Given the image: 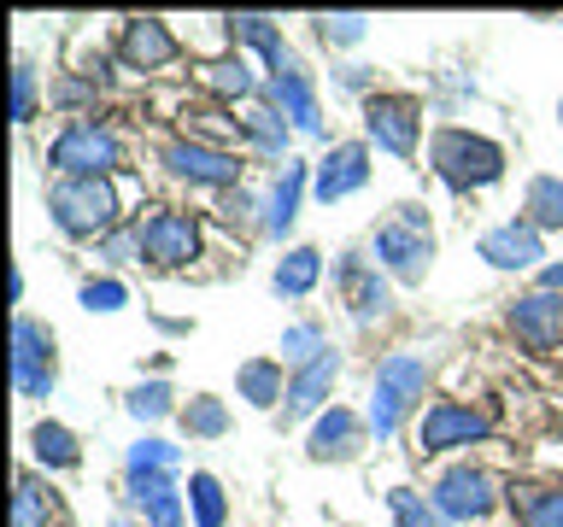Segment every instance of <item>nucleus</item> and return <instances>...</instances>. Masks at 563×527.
<instances>
[{
  "label": "nucleus",
  "instance_id": "nucleus-47",
  "mask_svg": "<svg viewBox=\"0 0 563 527\" xmlns=\"http://www.w3.org/2000/svg\"><path fill=\"white\" fill-rule=\"evenodd\" d=\"M446 527H482V522H446Z\"/></svg>",
  "mask_w": 563,
  "mask_h": 527
},
{
  "label": "nucleus",
  "instance_id": "nucleus-16",
  "mask_svg": "<svg viewBox=\"0 0 563 527\" xmlns=\"http://www.w3.org/2000/svg\"><path fill=\"white\" fill-rule=\"evenodd\" d=\"M364 428H369L364 416H352L346 404H329V411L311 422V434H306V457L311 463H346V457H358Z\"/></svg>",
  "mask_w": 563,
  "mask_h": 527
},
{
  "label": "nucleus",
  "instance_id": "nucleus-2",
  "mask_svg": "<svg viewBox=\"0 0 563 527\" xmlns=\"http://www.w3.org/2000/svg\"><path fill=\"white\" fill-rule=\"evenodd\" d=\"M429 165L452 193H482L505 176V147L493 135L446 123V130H434V141H429Z\"/></svg>",
  "mask_w": 563,
  "mask_h": 527
},
{
  "label": "nucleus",
  "instance_id": "nucleus-13",
  "mask_svg": "<svg viewBox=\"0 0 563 527\" xmlns=\"http://www.w3.org/2000/svg\"><path fill=\"white\" fill-rule=\"evenodd\" d=\"M505 323L528 351H558L563 346V293H545V288L522 293L517 305L505 311Z\"/></svg>",
  "mask_w": 563,
  "mask_h": 527
},
{
  "label": "nucleus",
  "instance_id": "nucleus-23",
  "mask_svg": "<svg viewBox=\"0 0 563 527\" xmlns=\"http://www.w3.org/2000/svg\"><path fill=\"white\" fill-rule=\"evenodd\" d=\"M241 135L253 141L264 158H282V165H288V147H294V135H299V130L276 112L271 100H253V105L241 112Z\"/></svg>",
  "mask_w": 563,
  "mask_h": 527
},
{
  "label": "nucleus",
  "instance_id": "nucleus-35",
  "mask_svg": "<svg viewBox=\"0 0 563 527\" xmlns=\"http://www.w3.org/2000/svg\"><path fill=\"white\" fill-rule=\"evenodd\" d=\"M329 351V340H323V328L317 323H294L288 334H282V363L288 369H306V363H317Z\"/></svg>",
  "mask_w": 563,
  "mask_h": 527
},
{
  "label": "nucleus",
  "instance_id": "nucleus-43",
  "mask_svg": "<svg viewBox=\"0 0 563 527\" xmlns=\"http://www.w3.org/2000/svg\"><path fill=\"white\" fill-rule=\"evenodd\" d=\"M100 258H112V264H130V258H141V223H123V228H112V235L100 240Z\"/></svg>",
  "mask_w": 563,
  "mask_h": 527
},
{
  "label": "nucleus",
  "instance_id": "nucleus-11",
  "mask_svg": "<svg viewBox=\"0 0 563 527\" xmlns=\"http://www.w3.org/2000/svg\"><path fill=\"white\" fill-rule=\"evenodd\" d=\"M12 381L24 399H47L53 393V334L35 316L12 323Z\"/></svg>",
  "mask_w": 563,
  "mask_h": 527
},
{
  "label": "nucleus",
  "instance_id": "nucleus-28",
  "mask_svg": "<svg viewBox=\"0 0 563 527\" xmlns=\"http://www.w3.org/2000/svg\"><path fill=\"white\" fill-rule=\"evenodd\" d=\"M510 509H517V527H563V486H517Z\"/></svg>",
  "mask_w": 563,
  "mask_h": 527
},
{
  "label": "nucleus",
  "instance_id": "nucleus-46",
  "mask_svg": "<svg viewBox=\"0 0 563 527\" xmlns=\"http://www.w3.org/2000/svg\"><path fill=\"white\" fill-rule=\"evenodd\" d=\"M364 82H369L364 65H346V70H341V88H364Z\"/></svg>",
  "mask_w": 563,
  "mask_h": 527
},
{
  "label": "nucleus",
  "instance_id": "nucleus-39",
  "mask_svg": "<svg viewBox=\"0 0 563 527\" xmlns=\"http://www.w3.org/2000/svg\"><path fill=\"white\" fill-rule=\"evenodd\" d=\"M317 24V42H329V47H358L364 35H369V18L358 12H334V18H311Z\"/></svg>",
  "mask_w": 563,
  "mask_h": 527
},
{
  "label": "nucleus",
  "instance_id": "nucleus-14",
  "mask_svg": "<svg viewBox=\"0 0 563 527\" xmlns=\"http://www.w3.org/2000/svg\"><path fill=\"white\" fill-rule=\"evenodd\" d=\"M334 281H341V299H346V311L358 316V323H382L387 305H394L387 276L376 270V264H364L358 253H341V264H334Z\"/></svg>",
  "mask_w": 563,
  "mask_h": 527
},
{
  "label": "nucleus",
  "instance_id": "nucleus-15",
  "mask_svg": "<svg viewBox=\"0 0 563 527\" xmlns=\"http://www.w3.org/2000/svg\"><path fill=\"white\" fill-rule=\"evenodd\" d=\"M334 381H341V351H323L317 363H306V369H294V381H288V399H282V422H317L323 416V404H329V393H334Z\"/></svg>",
  "mask_w": 563,
  "mask_h": 527
},
{
  "label": "nucleus",
  "instance_id": "nucleus-1",
  "mask_svg": "<svg viewBox=\"0 0 563 527\" xmlns=\"http://www.w3.org/2000/svg\"><path fill=\"white\" fill-rule=\"evenodd\" d=\"M47 217L70 240H106L123 228V193L112 176H59L47 188Z\"/></svg>",
  "mask_w": 563,
  "mask_h": 527
},
{
  "label": "nucleus",
  "instance_id": "nucleus-27",
  "mask_svg": "<svg viewBox=\"0 0 563 527\" xmlns=\"http://www.w3.org/2000/svg\"><path fill=\"white\" fill-rule=\"evenodd\" d=\"M30 457L42 469H77L82 446H77V434H70L65 422H35V428H30Z\"/></svg>",
  "mask_w": 563,
  "mask_h": 527
},
{
  "label": "nucleus",
  "instance_id": "nucleus-4",
  "mask_svg": "<svg viewBox=\"0 0 563 527\" xmlns=\"http://www.w3.org/2000/svg\"><path fill=\"white\" fill-rule=\"evenodd\" d=\"M376 264L394 281H405V288H417L422 276H429V264H434V223H429V211L422 205H394L387 217L376 223Z\"/></svg>",
  "mask_w": 563,
  "mask_h": 527
},
{
  "label": "nucleus",
  "instance_id": "nucleus-36",
  "mask_svg": "<svg viewBox=\"0 0 563 527\" xmlns=\"http://www.w3.org/2000/svg\"><path fill=\"white\" fill-rule=\"evenodd\" d=\"M123 411H130L135 422H165L170 411H176V393L165 381H141V386H130V399H123Z\"/></svg>",
  "mask_w": 563,
  "mask_h": 527
},
{
  "label": "nucleus",
  "instance_id": "nucleus-40",
  "mask_svg": "<svg viewBox=\"0 0 563 527\" xmlns=\"http://www.w3.org/2000/svg\"><path fill=\"white\" fill-rule=\"evenodd\" d=\"M82 311H100V316H112V311H123L130 305V288H123L118 276H100V281H82Z\"/></svg>",
  "mask_w": 563,
  "mask_h": 527
},
{
  "label": "nucleus",
  "instance_id": "nucleus-22",
  "mask_svg": "<svg viewBox=\"0 0 563 527\" xmlns=\"http://www.w3.org/2000/svg\"><path fill=\"white\" fill-rule=\"evenodd\" d=\"M200 88L206 94H218V100H246L253 105V94H258V70H253V59L235 47V53H218V59H206L200 65Z\"/></svg>",
  "mask_w": 563,
  "mask_h": 527
},
{
  "label": "nucleus",
  "instance_id": "nucleus-24",
  "mask_svg": "<svg viewBox=\"0 0 563 527\" xmlns=\"http://www.w3.org/2000/svg\"><path fill=\"white\" fill-rule=\"evenodd\" d=\"M235 393L253 404V411H276L288 399V381H282V358H246L235 369Z\"/></svg>",
  "mask_w": 563,
  "mask_h": 527
},
{
  "label": "nucleus",
  "instance_id": "nucleus-6",
  "mask_svg": "<svg viewBox=\"0 0 563 527\" xmlns=\"http://www.w3.org/2000/svg\"><path fill=\"white\" fill-rule=\"evenodd\" d=\"M493 434V416L470 399H434L417 422V457H440V451H457V446H482Z\"/></svg>",
  "mask_w": 563,
  "mask_h": 527
},
{
  "label": "nucleus",
  "instance_id": "nucleus-38",
  "mask_svg": "<svg viewBox=\"0 0 563 527\" xmlns=\"http://www.w3.org/2000/svg\"><path fill=\"white\" fill-rule=\"evenodd\" d=\"M42 112V82H35V65L18 59L12 65V123H30Z\"/></svg>",
  "mask_w": 563,
  "mask_h": 527
},
{
  "label": "nucleus",
  "instance_id": "nucleus-18",
  "mask_svg": "<svg viewBox=\"0 0 563 527\" xmlns=\"http://www.w3.org/2000/svg\"><path fill=\"white\" fill-rule=\"evenodd\" d=\"M369 182V141H341V147H329V158L317 165L311 176V193L323 205L346 200V193H358Z\"/></svg>",
  "mask_w": 563,
  "mask_h": 527
},
{
  "label": "nucleus",
  "instance_id": "nucleus-7",
  "mask_svg": "<svg viewBox=\"0 0 563 527\" xmlns=\"http://www.w3.org/2000/svg\"><path fill=\"white\" fill-rule=\"evenodd\" d=\"M429 498H434V509H440L446 522H487L493 509H499L505 492H499V474H493V469H482V463H452V469L434 481Z\"/></svg>",
  "mask_w": 563,
  "mask_h": 527
},
{
  "label": "nucleus",
  "instance_id": "nucleus-29",
  "mask_svg": "<svg viewBox=\"0 0 563 527\" xmlns=\"http://www.w3.org/2000/svg\"><path fill=\"white\" fill-rule=\"evenodd\" d=\"M183 135L206 141V147H229V141H241V117H223V105H183Z\"/></svg>",
  "mask_w": 563,
  "mask_h": 527
},
{
  "label": "nucleus",
  "instance_id": "nucleus-12",
  "mask_svg": "<svg viewBox=\"0 0 563 527\" xmlns=\"http://www.w3.org/2000/svg\"><path fill=\"white\" fill-rule=\"evenodd\" d=\"M176 53H183V42L170 35L165 18H123V30H118V65L123 70H165Z\"/></svg>",
  "mask_w": 563,
  "mask_h": 527
},
{
  "label": "nucleus",
  "instance_id": "nucleus-34",
  "mask_svg": "<svg viewBox=\"0 0 563 527\" xmlns=\"http://www.w3.org/2000/svg\"><path fill=\"white\" fill-rule=\"evenodd\" d=\"M387 509H394L399 527H440V522H446L434 509V498H422L417 486H387Z\"/></svg>",
  "mask_w": 563,
  "mask_h": 527
},
{
  "label": "nucleus",
  "instance_id": "nucleus-41",
  "mask_svg": "<svg viewBox=\"0 0 563 527\" xmlns=\"http://www.w3.org/2000/svg\"><path fill=\"white\" fill-rule=\"evenodd\" d=\"M141 527H188V498L183 492H165V498L141 504Z\"/></svg>",
  "mask_w": 563,
  "mask_h": 527
},
{
  "label": "nucleus",
  "instance_id": "nucleus-20",
  "mask_svg": "<svg viewBox=\"0 0 563 527\" xmlns=\"http://www.w3.org/2000/svg\"><path fill=\"white\" fill-rule=\"evenodd\" d=\"M311 165L306 158H288V165L276 170V182H271V193H264V217H258V228L271 240H282L294 228V217H299V200H306V188H311Z\"/></svg>",
  "mask_w": 563,
  "mask_h": 527
},
{
  "label": "nucleus",
  "instance_id": "nucleus-3",
  "mask_svg": "<svg viewBox=\"0 0 563 527\" xmlns=\"http://www.w3.org/2000/svg\"><path fill=\"white\" fill-rule=\"evenodd\" d=\"M422 393H429V358H417V351H387V358L376 363V381H369V434L376 439H394L399 422L422 404Z\"/></svg>",
  "mask_w": 563,
  "mask_h": 527
},
{
  "label": "nucleus",
  "instance_id": "nucleus-26",
  "mask_svg": "<svg viewBox=\"0 0 563 527\" xmlns=\"http://www.w3.org/2000/svg\"><path fill=\"white\" fill-rule=\"evenodd\" d=\"M317 276H323V253L317 246H288V253L276 258V276H271V288L282 299H306L317 288Z\"/></svg>",
  "mask_w": 563,
  "mask_h": 527
},
{
  "label": "nucleus",
  "instance_id": "nucleus-19",
  "mask_svg": "<svg viewBox=\"0 0 563 527\" xmlns=\"http://www.w3.org/2000/svg\"><path fill=\"white\" fill-rule=\"evenodd\" d=\"M264 100H271L299 135H323V105H317L311 70H299V65H294V70H282V77H271V82H264Z\"/></svg>",
  "mask_w": 563,
  "mask_h": 527
},
{
  "label": "nucleus",
  "instance_id": "nucleus-45",
  "mask_svg": "<svg viewBox=\"0 0 563 527\" xmlns=\"http://www.w3.org/2000/svg\"><path fill=\"white\" fill-rule=\"evenodd\" d=\"M540 288L545 293H563V258L558 264H540Z\"/></svg>",
  "mask_w": 563,
  "mask_h": 527
},
{
  "label": "nucleus",
  "instance_id": "nucleus-48",
  "mask_svg": "<svg viewBox=\"0 0 563 527\" xmlns=\"http://www.w3.org/2000/svg\"><path fill=\"white\" fill-rule=\"evenodd\" d=\"M112 527H141V522H123V516H118V522H112Z\"/></svg>",
  "mask_w": 563,
  "mask_h": 527
},
{
  "label": "nucleus",
  "instance_id": "nucleus-30",
  "mask_svg": "<svg viewBox=\"0 0 563 527\" xmlns=\"http://www.w3.org/2000/svg\"><path fill=\"white\" fill-rule=\"evenodd\" d=\"M188 509H194V527H223L229 522V492L218 474L194 469L188 474Z\"/></svg>",
  "mask_w": 563,
  "mask_h": 527
},
{
  "label": "nucleus",
  "instance_id": "nucleus-25",
  "mask_svg": "<svg viewBox=\"0 0 563 527\" xmlns=\"http://www.w3.org/2000/svg\"><path fill=\"white\" fill-rule=\"evenodd\" d=\"M59 516V492H53L42 474H18L12 486V527H53Z\"/></svg>",
  "mask_w": 563,
  "mask_h": 527
},
{
  "label": "nucleus",
  "instance_id": "nucleus-8",
  "mask_svg": "<svg viewBox=\"0 0 563 527\" xmlns=\"http://www.w3.org/2000/svg\"><path fill=\"white\" fill-rule=\"evenodd\" d=\"M158 165H165L176 182H188V188H218V193L241 188V158L229 147H206V141H188V135L165 141Z\"/></svg>",
  "mask_w": 563,
  "mask_h": 527
},
{
  "label": "nucleus",
  "instance_id": "nucleus-37",
  "mask_svg": "<svg viewBox=\"0 0 563 527\" xmlns=\"http://www.w3.org/2000/svg\"><path fill=\"white\" fill-rule=\"evenodd\" d=\"M95 94H100V82H95V77H82V70H65V77L47 88V100L59 105V112H82V105L95 112Z\"/></svg>",
  "mask_w": 563,
  "mask_h": 527
},
{
  "label": "nucleus",
  "instance_id": "nucleus-42",
  "mask_svg": "<svg viewBox=\"0 0 563 527\" xmlns=\"http://www.w3.org/2000/svg\"><path fill=\"white\" fill-rule=\"evenodd\" d=\"M165 492H176V474H123V498H130L135 509L165 498Z\"/></svg>",
  "mask_w": 563,
  "mask_h": 527
},
{
  "label": "nucleus",
  "instance_id": "nucleus-17",
  "mask_svg": "<svg viewBox=\"0 0 563 527\" xmlns=\"http://www.w3.org/2000/svg\"><path fill=\"white\" fill-rule=\"evenodd\" d=\"M475 253H482L493 270H534V264L545 258V235H540L528 217H510V223H499V228H487Z\"/></svg>",
  "mask_w": 563,
  "mask_h": 527
},
{
  "label": "nucleus",
  "instance_id": "nucleus-31",
  "mask_svg": "<svg viewBox=\"0 0 563 527\" xmlns=\"http://www.w3.org/2000/svg\"><path fill=\"white\" fill-rule=\"evenodd\" d=\"M176 416H183V434L188 439H223L229 434V404L218 393H194Z\"/></svg>",
  "mask_w": 563,
  "mask_h": 527
},
{
  "label": "nucleus",
  "instance_id": "nucleus-5",
  "mask_svg": "<svg viewBox=\"0 0 563 527\" xmlns=\"http://www.w3.org/2000/svg\"><path fill=\"white\" fill-rule=\"evenodd\" d=\"M123 165V141L95 117H70L47 141V170L53 176H112Z\"/></svg>",
  "mask_w": 563,
  "mask_h": 527
},
{
  "label": "nucleus",
  "instance_id": "nucleus-33",
  "mask_svg": "<svg viewBox=\"0 0 563 527\" xmlns=\"http://www.w3.org/2000/svg\"><path fill=\"white\" fill-rule=\"evenodd\" d=\"M183 469V451L170 446V439H135L130 457H123V474H176Z\"/></svg>",
  "mask_w": 563,
  "mask_h": 527
},
{
  "label": "nucleus",
  "instance_id": "nucleus-10",
  "mask_svg": "<svg viewBox=\"0 0 563 527\" xmlns=\"http://www.w3.org/2000/svg\"><path fill=\"white\" fill-rule=\"evenodd\" d=\"M141 258L153 270H188L200 258V223L176 205H158L147 223H141Z\"/></svg>",
  "mask_w": 563,
  "mask_h": 527
},
{
  "label": "nucleus",
  "instance_id": "nucleus-44",
  "mask_svg": "<svg viewBox=\"0 0 563 527\" xmlns=\"http://www.w3.org/2000/svg\"><path fill=\"white\" fill-rule=\"evenodd\" d=\"M218 211H223V223H253V211L264 217V205H258V200H253V193H246V188H229Z\"/></svg>",
  "mask_w": 563,
  "mask_h": 527
},
{
  "label": "nucleus",
  "instance_id": "nucleus-32",
  "mask_svg": "<svg viewBox=\"0 0 563 527\" xmlns=\"http://www.w3.org/2000/svg\"><path fill=\"white\" fill-rule=\"evenodd\" d=\"M522 211H528V223L540 228H563V176H534L522 193Z\"/></svg>",
  "mask_w": 563,
  "mask_h": 527
},
{
  "label": "nucleus",
  "instance_id": "nucleus-21",
  "mask_svg": "<svg viewBox=\"0 0 563 527\" xmlns=\"http://www.w3.org/2000/svg\"><path fill=\"white\" fill-rule=\"evenodd\" d=\"M223 24H229V42H235V47H253L271 77L294 70V53H288V42H282V30L271 24V18H258V12H235V18H223Z\"/></svg>",
  "mask_w": 563,
  "mask_h": 527
},
{
  "label": "nucleus",
  "instance_id": "nucleus-9",
  "mask_svg": "<svg viewBox=\"0 0 563 527\" xmlns=\"http://www.w3.org/2000/svg\"><path fill=\"white\" fill-rule=\"evenodd\" d=\"M364 135L394 158H417L422 141V100L417 94H369L364 100Z\"/></svg>",
  "mask_w": 563,
  "mask_h": 527
}]
</instances>
